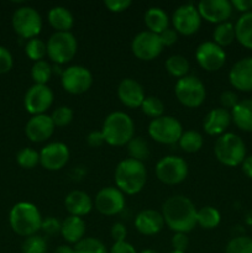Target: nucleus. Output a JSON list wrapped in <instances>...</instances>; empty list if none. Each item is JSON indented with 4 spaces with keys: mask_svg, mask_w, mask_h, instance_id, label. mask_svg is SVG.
<instances>
[{
    "mask_svg": "<svg viewBox=\"0 0 252 253\" xmlns=\"http://www.w3.org/2000/svg\"><path fill=\"white\" fill-rule=\"evenodd\" d=\"M195 205L189 198L184 195H173L166 199L162 205V214L165 224L173 232L188 234L197 225Z\"/></svg>",
    "mask_w": 252,
    "mask_h": 253,
    "instance_id": "obj_1",
    "label": "nucleus"
},
{
    "mask_svg": "<svg viewBox=\"0 0 252 253\" xmlns=\"http://www.w3.org/2000/svg\"><path fill=\"white\" fill-rule=\"evenodd\" d=\"M116 188L127 195H135L145 188L147 182V170L142 162L125 158L116 166L114 173Z\"/></svg>",
    "mask_w": 252,
    "mask_h": 253,
    "instance_id": "obj_2",
    "label": "nucleus"
},
{
    "mask_svg": "<svg viewBox=\"0 0 252 253\" xmlns=\"http://www.w3.org/2000/svg\"><path fill=\"white\" fill-rule=\"evenodd\" d=\"M101 132L108 145L121 147L135 137V124L126 113L114 111L104 120Z\"/></svg>",
    "mask_w": 252,
    "mask_h": 253,
    "instance_id": "obj_3",
    "label": "nucleus"
},
{
    "mask_svg": "<svg viewBox=\"0 0 252 253\" xmlns=\"http://www.w3.org/2000/svg\"><path fill=\"white\" fill-rule=\"evenodd\" d=\"M9 224L12 231L19 236H32L41 230V212L32 203L20 202L10 210Z\"/></svg>",
    "mask_w": 252,
    "mask_h": 253,
    "instance_id": "obj_4",
    "label": "nucleus"
},
{
    "mask_svg": "<svg viewBox=\"0 0 252 253\" xmlns=\"http://www.w3.org/2000/svg\"><path fill=\"white\" fill-rule=\"evenodd\" d=\"M214 153L221 165L236 167L246 158V145L236 133L225 132L215 142Z\"/></svg>",
    "mask_w": 252,
    "mask_h": 253,
    "instance_id": "obj_5",
    "label": "nucleus"
},
{
    "mask_svg": "<svg viewBox=\"0 0 252 253\" xmlns=\"http://www.w3.org/2000/svg\"><path fill=\"white\" fill-rule=\"evenodd\" d=\"M47 56L56 64H66L76 57L78 42L76 36L69 32H54L46 43Z\"/></svg>",
    "mask_w": 252,
    "mask_h": 253,
    "instance_id": "obj_6",
    "label": "nucleus"
},
{
    "mask_svg": "<svg viewBox=\"0 0 252 253\" xmlns=\"http://www.w3.org/2000/svg\"><path fill=\"white\" fill-rule=\"evenodd\" d=\"M175 98L185 108H199L207 98L204 83L195 76H185L178 79L174 85Z\"/></svg>",
    "mask_w": 252,
    "mask_h": 253,
    "instance_id": "obj_7",
    "label": "nucleus"
},
{
    "mask_svg": "<svg viewBox=\"0 0 252 253\" xmlns=\"http://www.w3.org/2000/svg\"><path fill=\"white\" fill-rule=\"evenodd\" d=\"M12 29L21 39H36L42 30V19L35 7L21 6L15 10L11 19Z\"/></svg>",
    "mask_w": 252,
    "mask_h": 253,
    "instance_id": "obj_8",
    "label": "nucleus"
},
{
    "mask_svg": "<svg viewBox=\"0 0 252 253\" xmlns=\"http://www.w3.org/2000/svg\"><path fill=\"white\" fill-rule=\"evenodd\" d=\"M183 133L182 124L178 119L163 115L151 120L148 125V135L153 141L162 145H174L179 141Z\"/></svg>",
    "mask_w": 252,
    "mask_h": 253,
    "instance_id": "obj_9",
    "label": "nucleus"
},
{
    "mask_svg": "<svg viewBox=\"0 0 252 253\" xmlns=\"http://www.w3.org/2000/svg\"><path fill=\"white\" fill-rule=\"evenodd\" d=\"M188 163L178 156H166L161 158L155 168L156 177L167 185H177L188 177Z\"/></svg>",
    "mask_w": 252,
    "mask_h": 253,
    "instance_id": "obj_10",
    "label": "nucleus"
},
{
    "mask_svg": "<svg viewBox=\"0 0 252 253\" xmlns=\"http://www.w3.org/2000/svg\"><path fill=\"white\" fill-rule=\"evenodd\" d=\"M62 88L72 95H79L90 89L93 76L84 66H71L63 69L61 74Z\"/></svg>",
    "mask_w": 252,
    "mask_h": 253,
    "instance_id": "obj_11",
    "label": "nucleus"
},
{
    "mask_svg": "<svg viewBox=\"0 0 252 253\" xmlns=\"http://www.w3.org/2000/svg\"><path fill=\"white\" fill-rule=\"evenodd\" d=\"M163 49L160 36L148 31H141L131 41V51L140 61L150 62L157 58Z\"/></svg>",
    "mask_w": 252,
    "mask_h": 253,
    "instance_id": "obj_12",
    "label": "nucleus"
},
{
    "mask_svg": "<svg viewBox=\"0 0 252 253\" xmlns=\"http://www.w3.org/2000/svg\"><path fill=\"white\" fill-rule=\"evenodd\" d=\"M202 16L198 7L193 4H183L174 10L172 15V24L177 34L192 36L202 26Z\"/></svg>",
    "mask_w": 252,
    "mask_h": 253,
    "instance_id": "obj_13",
    "label": "nucleus"
},
{
    "mask_svg": "<svg viewBox=\"0 0 252 253\" xmlns=\"http://www.w3.org/2000/svg\"><path fill=\"white\" fill-rule=\"evenodd\" d=\"M125 195L116 187L101 188L94 198V207L101 215L114 216L125 209Z\"/></svg>",
    "mask_w": 252,
    "mask_h": 253,
    "instance_id": "obj_14",
    "label": "nucleus"
},
{
    "mask_svg": "<svg viewBox=\"0 0 252 253\" xmlns=\"http://www.w3.org/2000/svg\"><path fill=\"white\" fill-rule=\"evenodd\" d=\"M53 99V91L48 85L34 84L25 94L24 106L32 116L42 115L51 108Z\"/></svg>",
    "mask_w": 252,
    "mask_h": 253,
    "instance_id": "obj_15",
    "label": "nucleus"
},
{
    "mask_svg": "<svg viewBox=\"0 0 252 253\" xmlns=\"http://www.w3.org/2000/svg\"><path fill=\"white\" fill-rule=\"evenodd\" d=\"M195 59L204 71L216 72L224 67L226 53L224 48L217 46L214 41H205L195 49Z\"/></svg>",
    "mask_w": 252,
    "mask_h": 253,
    "instance_id": "obj_16",
    "label": "nucleus"
},
{
    "mask_svg": "<svg viewBox=\"0 0 252 253\" xmlns=\"http://www.w3.org/2000/svg\"><path fill=\"white\" fill-rule=\"evenodd\" d=\"M69 161V148L63 142L47 143L40 151V165L47 170H59Z\"/></svg>",
    "mask_w": 252,
    "mask_h": 253,
    "instance_id": "obj_17",
    "label": "nucleus"
},
{
    "mask_svg": "<svg viewBox=\"0 0 252 253\" xmlns=\"http://www.w3.org/2000/svg\"><path fill=\"white\" fill-rule=\"evenodd\" d=\"M197 7L202 19L216 25L226 22L234 10L229 0H202Z\"/></svg>",
    "mask_w": 252,
    "mask_h": 253,
    "instance_id": "obj_18",
    "label": "nucleus"
},
{
    "mask_svg": "<svg viewBox=\"0 0 252 253\" xmlns=\"http://www.w3.org/2000/svg\"><path fill=\"white\" fill-rule=\"evenodd\" d=\"M53 121H52L51 116L47 114H42V115H35L29 119L25 126V135L27 136L30 141L36 143L44 142L48 140L54 132Z\"/></svg>",
    "mask_w": 252,
    "mask_h": 253,
    "instance_id": "obj_19",
    "label": "nucleus"
},
{
    "mask_svg": "<svg viewBox=\"0 0 252 253\" xmlns=\"http://www.w3.org/2000/svg\"><path fill=\"white\" fill-rule=\"evenodd\" d=\"M230 84L240 91L252 90V57L237 61L229 72Z\"/></svg>",
    "mask_w": 252,
    "mask_h": 253,
    "instance_id": "obj_20",
    "label": "nucleus"
},
{
    "mask_svg": "<svg viewBox=\"0 0 252 253\" xmlns=\"http://www.w3.org/2000/svg\"><path fill=\"white\" fill-rule=\"evenodd\" d=\"M118 96L121 103L130 109L141 108L146 98L142 85L132 78H125L119 83Z\"/></svg>",
    "mask_w": 252,
    "mask_h": 253,
    "instance_id": "obj_21",
    "label": "nucleus"
},
{
    "mask_svg": "<svg viewBox=\"0 0 252 253\" xmlns=\"http://www.w3.org/2000/svg\"><path fill=\"white\" fill-rule=\"evenodd\" d=\"M165 225L162 214L157 210L145 209L138 212L135 217L136 230L145 236H153V235L160 234Z\"/></svg>",
    "mask_w": 252,
    "mask_h": 253,
    "instance_id": "obj_22",
    "label": "nucleus"
},
{
    "mask_svg": "<svg viewBox=\"0 0 252 253\" xmlns=\"http://www.w3.org/2000/svg\"><path fill=\"white\" fill-rule=\"evenodd\" d=\"M231 120V113L226 109H211L205 115L204 121H203V128L210 136H221L229 127Z\"/></svg>",
    "mask_w": 252,
    "mask_h": 253,
    "instance_id": "obj_23",
    "label": "nucleus"
},
{
    "mask_svg": "<svg viewBox=\"0 0 252 253\" xmlns=\"http://www.w3.org/2000/svg\"><path fill=\"white\" fill-rule=\"evenodd\" d=\"M94 202L89 194L82 190H73L64 198V208L72 216L83 217L91 211Z\"/></svg>",
    "mask_w": 252,
    "mask_h": 253,
    "instance_id": "obj_24",
    "label": "nucleus"
},
{
    "mask_svg": "<svg viewBox=\"0 0 252 253\" xmlns=\"http://www.w3.org/2000/svg\"><path fill=\"white\" fill-rule=\"evenodd\" d=\"M86 231V224L83 217L67 216L61 224V235L68 244L77 245L84 239Z\"/></svg>",
    "mask_w": 252,
    "mask_h": 253,
    "instance_id": "obj_25",
    "label": "nucleus"
},
{
    "mask_svg": "<svg viewBox=\"0 0 252 253\" xmlns=\"http://www.w3.org/2000/svg\"><path fill=\"white\" fill-rule=\"evenodd\" d=\"M230 113L232 121L240 130L252 132V99L240 100Z\"/></svg>",
    "mask_w": 252,
    "mask_h": 253,
    "instance_id": "obj_26",
    "label": "nucleus"
},
{
    "mask_svg": "<svg viewBox=\"0 0 252 253\" xmlns=\"http://www.w3.org/2000/svg\"><path fill=\"white\" fill-rule=\"evenodd\" d=\"M49 25L56 30V32H69L74 25V16L67 7L53 6L49 9L47 15Z\"/></svg>",
    "mask_w": 252,
    "mask_h": 253,
    "instance_id": "obj_27",
    "label": "nucleus"
},
{
    "mask_svg": "<svg viewBox=\"0 0 252 253\" xmlns=\"http://www.w3.org/2000/svg\"><path fill=\"white\" fill-rule=\"evenodd\" d=\"M145 25L148 29V31L153 34L160 35L165 30L168 29L169 25V17L167 12L158 6H152L145 12Z\"/></svg>",
    "mask_w": 252,
    "mask_h": 253,
    "instance_id": "obj_28",
    "label": "nucleus"
},
{
    "mask_svg": "<svg viewBox=\"0 0 252 253\" xmlns=\"http://www.w3.org/2000/svg\"><path fill=\"white\" fill-rule=\"evenodd\" d=\"M235 35L240 44L252 49V11L240 16L235 24Z\"/></svg>",
    "mask_w": 252,
    "mask_h": 253,
    "instance_id": "obj_29",
    "label": "nucleus"
},
{
    "mask_svg": "<svg viewBox=\"0 0 252 253\" xmlns=\"http://www.w3.org/2000/svg\"><path fill=\"white\" fill-rule=\"evenodd\" d=\"M221 215L219 210L212 207H203L197 211V225L202 229L212 230L219 226Z\"/></svg>",
    "mask_w": 252,
    "mask_h": 253,
    "instance_id": "obj_30",
    "label": "nucleus"
},
{
    "mask_svg": "<svg viewBox=\"0 0 252 253\" xmlns=\"http://www.w3.org/2000/svg\"><path fill=\"white\" fill-rule=\"evenodd\" d=\"M165 67L170 76L178 79L188 76L190 69L189 61L184 56H182V54H173V56L168 57L166 59Z\"/></svg>",
    "mask_w": 252,
    "mask_h": 253,
    "instance_id": "obj_31",
    "label": "nucleus"
},
{
    "mask_svg": "<svg viewBox=\"0 0 252 253\" xmlns=\"http://www.w3.org/2000/svg\"><path fill=\"white\" fill-rule=\"evenodd\" d=\"M178 143L184 152L195 153L202 150L203 145H204V138H203L202 133H199L198 131L188 130L183 131Z\"/></svg>",
    "mask_w": 252,
    "mask_h": 253,
    "instance_id": "obj_32",
    "label": "nucleus"
},
{
    "mask_svg": "<svg viewBox=\"0 0 252 253\" xmlns=\"http://www.w3.org/2000/svg\"><path fill=\"white\" fill-rule=\"evenodd\" d=\"M212 40L220 47L229 46L234 42V40H236L235 26L229 21L216 25L214 32H212Z\"/></svg>",
    "mask_w": 252,
    "mask_h": 253,
    "instance_id": "obj_33",
    "label": "nucleus"
},
{
    "mask_svg": "<svg viewBox=\"0 0 252 253\" xmlns=\"http://www.w3.org/2000/svg\"><path fill=\"white\" fill-rule=\"evenodd\" d=\"M127 152L130 158L142 163L150 157V148H148L147 142L143 140V137H140V136L133 137L127 143Z\"/></svg>",
    "mask_w": 252,
    "mask_h": 253,
    "instance_id": "obj_34",
    "label": "nucleus"
},
{
    "mask_svg": "<svg viewBox=\"0 0 252 253\" xmlns=\"http://www.w3.org/2000/svg\"><path fill=\"white\" fill-rule=\"evenodd\" d=\"M52 73H53V68L51 64L47 61L42 59V61L35 62L34 66L31 68V77L34 79L35 84H42V85H47V83L51 79Z\"/></svg>",
    "mask_w": 252,
    "mask_h": 253,
    "instance_id": "obj_35",
    "label": "nucleus"
},
{
    "mask_svg": "<svg viewBox=\"0 0 252 253\" xmlns=\"http://www.w3.org/2000/svg\"><path fill=\"white\" fill-rule=\"evenodd\" d=\"M141 110L146 116L153 119H157L160 116H163L165 113V104L157 96H146L143 100L142 105H141Z\"/></svg>",
    "mask_w": 252,
    "mask_h": 253,
    "instance_id": "obj_36",
    "label": "nucleus"
},
{
    "mask_svg": "<svg viewBox=\"0 0 252 253\" xmlns=\"http://www.w3.org/2000/svg\"><path fill=\"white\" fill-rule=\"evenodd\" d=\"M25 53L31 61L39 62L42 61L47 56V46L42 40L32 39L29 40L25 46Z\"/></svg>",
    "mask_w": 252,
    "mask_h": 253,
    "instance_id": "obj_37",
    "label": "nucleus"
},
{
    "mask_svg": "<svg viewBox=\"0 0 252 253\" xmlns=\"http://www.w3.org/2000/svg\"><path fill=\"white\" fill-rule=\"evenodd\" d=\"M17 165L25 169H32L40 163V152L30 147L20 150L16 155Z\"/></svg>",
    "mask_w": 252,
    "mask_h": 253,
    "instance_id": "obj_38",
    "label": "nucleus"
},
{
    "mask_svg": "<svg viewBox=\"0 0 252 253\" xmlns=\"http://www.w3.org/2000/svg\"><path fill=\"white\" fill-rule=\"evenodd\" d=\"M76 253H108L106 247L100 240L95 237H84L74 246Z\"/></svg>",
    "mask_w": 252,
    "mask_h": 253,
    "instance_id": "obj_39",
    "label": "nucleus"
},
{
    "mask_svg": "<svg viewBox=\"0 0 252 253\" xmlns=\"http://www.w3.org/2000/svg\"><path fill=\"white\" fill-rule=\"evenodd\" d=\"M22 253H46L47 252V242L44 237L40 235H32L25 239L21 246Z\"/></svg>",
    "mask_w": 252,
    "mask_h": 253,
    "instance_id": "obj_40",
    "label": "nucleus"
},
{
    "mask_svg": "<svg viewBox=\"0 0 252 253\" xmlns=\"http://www.w3.org/2000/svg\"><path fill=\"white\" fill-rule=\"evenodd\" d=\"M225 253H252V239L247 236H236L229 241Z\"/></svg>",
    "mask_w": 252,
    "mask_h": 253,
    "instance_id": "obj_41",
    "label": "nucleus"
},
{
    "mask_svg": "<svg viewBox=\"0 0 252 253\" xmlns=\"http://www.w3.org/2000/svg\"><path fill=\"white\" fill-rule=\"evenodd\" d=\"M73 116L74 113L69 106L62 105L58 106L57 109H54L53 113H52L51 115V119L56 127H64V126L69 125V124L72 123Z\"/></svg>",
    "mask_w": 252,
    "mask_h": 253,
    "instance_id": "obj_42",
    "label": "nucleus"
},
{
    "mask_svg": "<svg viewBox=\"0 0 252 253\" xmlns=\"http://www.w3.org/2000/svg\"><path fill=\"white\" fill-rule=\"evenodd\" d=\"M61 224L58 219L53 216H48L46 219H42L41 231L46 234L47 236H53V235L61 232Z\"/></svg>",
    "mask_w": 252,
    "mask_h": 253,
    "instance_id": "obj_43",
    "label": "nucleus"
},
{
    "mask_svg": "<svg viewBox=\"0 0 252 253\" xmlns=\"http://www.w3.org/2000/svg\"><path fill=\"white\" fill-rule=\"evenodd\" d=\"M14 66V58L12 54L6 47L0 46V74H5L10 72Z\"/></svg>",
    "mask_w": 252,
    "mask_h": 253,
    "instance_id": "obj_44",
    "label": "nucleus"
},
{
    "mask_svg": "<svg viewBox=\"0 0 252 253\" xmlns=\"http://www.w3.org/2000/svg\"><path fill=\"white\" fill-rule=\"evenodd\" d=\"M239 96H237V94L232 90H225L222 91L221 95H220V104H221V108L226 109V110H232V109L239 104Z\"/></svg>",
    "mask_w": 252,
    "mask_h": 253,
    "instance_id": "obj_45",
    "label": "nucleus"
},
{
    "mask_svg": "<svg viewBox=\"0 0 252 253\" xmlns=\"http://www.w3.org/2000/svg\"><path fill=\"white\" fill-rule=\"evenodd\" d=\"M131 0H105L104 5L111 12H124L131 6Z\"/></svg>",
    "mask_w": 252,
    "mask_h": 253,
    "instance_id": "obj_46",
    "label": "nucleus"
},
{
    "mask_svg": "<svg viewBox=\"0 0 252 253\" xmlns=\"http://www.w3.org/2000/svg\"><path fill=\"white\" fill-rule=\"evenodd\" d=\"M172 247L173 251L185 252L189 245V239H188L187 234H182V232H174L172 237Z\"/></svg>",
    "mask_w": 252,
    "mask_h": 253,
    "instance_id": "obj_47",
    "label": "nucleus"
},
{
    "mask_svg": "<svg viewBox=\"0 0 252 253\" xmlns=\"http://www.w3.org/2000/svg\"><path fill=\"white\" fill-rule=\"evenodd\" d=\"M111 237H113L114 242H123L126 241V236H127V229L123 222H115L111 227Z\"/></svg>",
    "mask_w": 252,
    "mask_h": 253,
    "instance_id": "obj_48",
    "label": "nucleus"
},
{
    "mask_svg": "<svg viewBox=\"0 0 252 253\" xmlns=\"http://www.w3.org/2000/svg\"><path fill=\"white\" fill-rule=\"evenodd\" d=\"M158 36H160L161 42H162L163 47H165V46H173V44H174L175 42L178 41L177 31H175L174 29H169V27H168L167 30H165L163 32H161Z\"/></svg>",
    "mask_w": 252,
    "mask_h": 253,
    "instance_id": "obj_49",
    "label": "nucleus"
},
{
    "mask_svg": "<svg viewBox=\"0 0 252 253\" xmlns=\"http://www.w3.org/2000/svg\"><path fill=\"white\" fill-rule=\"evenodd\" d=\"M86 143L93 148L103 146L104 143H105V140H104V136H103V132H101V130L91 131V132H89L88 136H86Z\"/></svg>",
    "mask_w": 252,
    "mask_h": 253,
    "instance_id": "obj_50",
    "label": "nucleus"
},
{
    "mask_svg": "<svg viewBox=\"0 0 252 253\" xmlns=\"http://www.w3.org/2000/svg\"><path fill=\"white\" fill-rule=\"evenodd\" d=\"M110 253H137L136 252L135 247L131 244H128L127 241L123 242H114V245L111 246Z\"/></svg>",
    "mask_w": 252,
    "mask_h": 253,
    "instance_id": "obj_51",
    "label": "nucleus"
},
{
    "mask_svg": "<svg viewBox=\"0 0 252 253\" xmlns=\"http://www.w3.org/2000/svg\"><path fill=\"white\" fill-rule=\"evenodd\" d=\"M231 5L234 9L244 14L252 11V0H232Z\"/></svg>",
    "mask_w": 252,
    "mask_h": 253,
    "instance_id": "obj_52",
    "label": "nucleus"
},
{
    "mask_svg": "<svg viewBox=\"0 0 252 253\" xmlns=\"http://www.w3.org/2000/svg\"><path fill=\"white\" fill-rule=\"evenodd\" d=\"M241 167H242V172L245 173V175L252 179V156H246L244 162L241 163Z\"/></svg>",
    "mask_w": 252,
    "mask_h": 253,
    "instance_id": "obj_53",
    "label": "nucleus"
},
{
    "mask_svg": "<svg viewBox=\"0 0 252 253\" xmlns=\"http://www.w3.org/2000/svg\"><path fill=\"white\" fill-rule=\"evenodd\" d=\"M54 253H76L74 252V247L68 246V245H62V246L57 247Z\"/></svg>",
    "mask_w": 252,
    "mask_h": 253,
    "instance_id": "obj_54",
    "label": "nucleus"
},
{
    "mask_svg": "<svg viewBox=\"0 0 252 253\" xmlns=\"http://www.w3.org/2000/svg\"><path fill=\"white\" fill-rule=\"evenodd\" d=\"M246 224L250 225V226H252V210L250 212H247V215H246Z\"/></svg>",
    "mask_w": 252,
    "mask_h": 253,
    "instance_id": "obj_55",
    "label": "nucleus"
},
{
    "mask_svg": "<svg viewBox=\"0 0 252 253\" xmlns=\"http://www.w3.org/2000/svg\"><path fill=\"white\" fill-rule=\"evenodd\" d=\"M141 253H158V252H156L155 250H145V251H142Z\"/></svg>",
    "mask_w": 252,
    "mask_h": 253,
    "instance_id": "obj_56",
    "label": "nucleus"
},
{
    "mask_svg": "<svg viewBox=\"0 0 252 253\" xmlns=\"http://www.w3.org/2000/svg\"><path fill=\"white\" fill-rule=\"evenodd\" d=\"M170 253H185V252H179V251H172Z\"/></svg>",
    "mask_w": 252,
    "mask_h": 253,
    "instance_id": "obj_57",
    "label": "nucleus"
}]
</instances>
